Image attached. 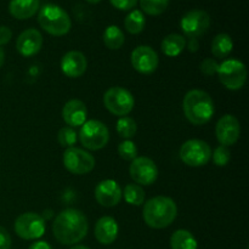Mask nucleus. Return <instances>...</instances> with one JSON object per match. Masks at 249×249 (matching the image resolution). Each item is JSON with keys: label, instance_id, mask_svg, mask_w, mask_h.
Returning a JSON list of instances; mask_svg holds the SVG:
<instances>
[{"label": "nucleus", "instance_id": "nucleus-1", "mask_svg": "<svg viewBox=\"0 0 249 249\" xmlns=\"http://www.w3.org/2000/svg\"><path fill=\"white\" fill-rule=\"evenodd\" d=\"M89 223L84 213L74 208L61 212L53 224V237L65 246H73L87 236Z\"/></svg>", "mask_w": 249, "mask_h": 249}, {"label": "nucleus", "instance_id": "nucleus-2", "mask_svg": "<svg viewBox=\"0 0 249 249\" xmlns=\"http://www.w3.org/2000/svg\"><path fill=\"white\" fill-rule=\"evenodd\" d=\"M185 117L194 125H203L214 116V102L208 92L199 89L190 90L182 101Z\"/></svg>", "mask_w": 249, "mask_h": 249}, {"label": "nucleus", "instance_id": "nucleus-3", "mask_svg": "<svg viewBox=\"0 0 249 249\" xmlns=\"http://www.w3.org/2000/svg\"><path fill=\"white\" fill-rule=\"evenodd\" d=\"M142 215L146 225L160 230L168 228L175 220L178 207L170 197L157 196L143 204Z\"/></svg>", "mask_w": 249, "mask_h": 249}, {"label": "nucleus", "instance_id": "nucleus-4", "mask_svg": "<svg viewBox=\"0 0 249 249\" xmlns=\"http://www.w3.org/2000/svg\"><path fill=\"white\" fill-rule=\"evenodd\" d=\"M38 22L46 33L62 36L71 31L72 21L67 12L55 4H46L39 10Z\"/></svg>", "mask_w": 249, "mask_h": 249}, {"label": "nucleus", "instance_id": "nucleus-5", "mask_svg": "<svg viewBox=\"0 0 249 249\" xmlns=\"http://www.w3.org/2000/svg\"><path fill=\"white\" fill-rule=\"evenodd\" d=\"M219 80L229 90H240L247 82V67L241 61L230 58L224 61L218 68Z\"/></svg>", "mask_w": 249, "mask_h": 249}, {"label": "nucleus", "instance_id": "nucleus-6", "mask_svg": "<svg viewBox=\"0 0 249 249\" xmlns=\"http://www.w3.org/2000/svg\"><path fill=\"white\" fill-rule=\"evenodd\" d=\"M79 140L85 148L90 151H99L108 143V128L102 122L91 119L82 125L79 131Z\"/></svg>", "mask_w": 249, "mask_h": 249}, {"label": "nucleus", "instance_id": "nucleus-7", "mask_svg": "<svg viewBox=\"0 0 249 249\" xmlns=\"http://www.w3.org/2000/svg\"><path fill=\"white\" fill-rule=\"evenodd\" d=\"M104 105L114 116L124 117L133 111L135 100L129 90L121 87H113L105 94Z\"/></svg>", "mask_w": 249, "mask_h": 249}, {"label": "nucleus", "instance_id": "nucleus-8", "mask_svg": "<svg viewBox=\"0 0 249 249\" xmlns=\"http://www.w3.org/2000/svg\"><path fill=\"white\" fill-rule=\"evenodd\" d=\"M180 158L189 167H203L211 160L212 148L203 140H187L180 148Z\"/></svg>", "mask_w": 249, "mask_h": 249}, {"label": "nucleus", "instance_id": "nucleus-9", "mask_svg": "<svg viewBox=\"0 0 249 249\" xmlns=\"http://www.w3.org/2000/svg\"><path fill=\"white\" fill-rule=\"evenodd\" d=\"M15 232L22 240H38L45 233V219L36 213H23L15 221Z\"/></svg>", "mask_w": 249, "mask_h": 249}, {"label": "nucleus", "instance_id": "nucleus-10", "mask_svg": "<svg viewBox=\"0 0 249 249\" xmlns=\"http://www.w3.org/2000/svg\"><path fill=\"white\" fill-rule=\"evenodd\" d=\"M63 165L70 173L84 175L95 168V158L88 151L78 147H70L63 152Z\"/></svg>", "mask_w": 249, "mask_h": 249}, {"label": "nucleus", "instance_id": "nucleus-11", "mask_svg": "<svg viewBox=\"0 0 249 249\" xmlns=\"http://www.w3.org/2000/svg\"><path fill=\"white\" fill-rule=\"evenodd\" d=\"M211 26V17L204 10H191L182 16L180 27L187 38L202 36Z\"/></svg>", "mask_w": 249, "mask_h": 249}, {"label": "nucleus", "instance_id": "nucleus-12", "mask_svg": "<svg viewBox=\"0 0 249 249\" xmlns=\"http://www.w3.org/2000/svg\"><path fill=\"white\" fill-rule=\"evenodd\" d=\"M129 174L138 185L148 186L157 180L158 168L151 158L142 156V157H136L135 160H131Z\"/></svg>", "mask_w": 249, "mask_h": 249}, {"label": "nucleus", "instance_id": "nucleus-13", "mask_svg": "<svg viewBox=\"0 0 249 249\" xmlns=\"http://www.w3.org/2000/svg\"><path fill=\"white\" fill-rule=\"evenodd\" d=\"M134 70L141 74H151L155 72L160 63L157 53L151 46L140 45L135 48L130 56Z\"/></svg>", "mask_w": 249, "mask_h": 249}, {"label": "nucleus", "instance_id": "nucleus-14", "mask_svg": "<svg viewBox=\"0 0 249 249\" xmlns=\"http://www.w3.org/2000/svg\"><path fill=\"white\" fill-rule=\"evenodd\" d=\"M215 135L220 145L232 146L238 141L241 135V125L238 119L232 114H225L218 121Z\"/></svg>", "mask_w": 249, "mask_h": 249}, {"label": "nucleus", "instance_id": "nucleus-15", "mask_svg": "<svg viewBox=\"0 0 249 249\" xmlns=\"http://www.w3.org/2000/svg\"><path fill=\"white\" fill-rule=\"evenodd\" d=\"M123 192L118 182L114 180H102L95 187V198L97 203L106 208L116 207L122 201Z\"/></svg>", "mask_w": 249, "mask_h": 249}, {"label": "nucleus", "instance_id": "nucleus-16", "mask_svg": "<svg viewBox=\"0 0 249 249\" xmlns=\"http://www.w3.org/2000/svg\"><path fill=\"white\" fill-rule=\"evenodd\" d=\"M43 46V36L36 28H29L22 32L16 41V49L24 57H32L40 51Z\"/></svg>", "mask_w": 249, "mask_h": 249}, {"label": "nucleus", "instance_id": "nucleus-17", "mask_svg": "<svg viewBox=\"0 0 249 249\" xmlns=\"http://www.w3.org/2000/svg\"><path fill=\"white\" fill-rule=\"evenodd\" d=\"M87 67V57L80 51H68L61 60V71L68 78L82 77Z\"/></svg>", "mask_w": 249, "mask_h": 249}, {"label": "nucleus", "instance_id": "nucleus-18", "mask_svg": "<svg viewBox=\"0 0 249 249\" xmlns=\"http://www.w3.org/2000/svg\"><path fill=\"white\" fill-rule=\"evenodd\" d=\"M88 109L83 101L77 99L70 100L62 108V118L71 128L80 126L87 122Z\"/></svg>", "mask_w": 249, "mask_h": 249}, {"label": "nucleus", "instance_id": "nucleus-19", "mask_svg": "<svg viewBox=\"0 0 249 249\" xmlns=\"http://www.w3.org/2000/svg\"><path fill=\"white\" fill-rule=\"evenodd\" d=\"M118 224L112 216H102L95 224V237L101 245H112L118 237Z\"/></svg>", "mask_w": 249, "mask_h": 249}, {"label": "nucleus", "instance_id": "nucleus-20", "mask_svg": "<svg viewBox=\"0 0 249 249\" xmlns=\"http://www.w3.org/2000/svg\"><path fill=\"white\" fill-rule=\"evenodd\" d=\"M39 6V0H11L9 4V11L15 18L27 19L38 12Z\"/></svg>", "mask_w": 249, "mask_h": 249}, {"label": "nucleus", "instance_id": "nucleus-21", "mask_svg": "<svg viewBox=\"0 0 249 249\" xmlns=\"http://www.w3.org/2000/svg\"><path fill=\"white\" fill-rule=\"evenodd\" d=\"M163 53L169 57H177L186 48V39L184 36L177 33L168 34L160 44Z\"/></svg>", "mask_w": 249, "mask_h": 249}, {"label": "nucleus", "instance_id": "nucleus-22", "mask_svg": "<svg viewBox=\"0 0 249 249\" xmlns=\"http://www.w3.org/2000/svg\"><path fill=\"white\" fill-rule=\"evenodd\" d=\"M170 248L172 249H197L198 245L190 231L180 229L177 230L170 237Z\"/></svg>", "mask_w": 249, "mask_h": 249}, {"label": "nucleus", "instance_id": "nucleus-23", "mask_svg": "<svg viewBox=\"0 0 249 249\" xmlns=\"http://www.w3.org/2000/svg\"><path fill=\"white\" fill-rule=\"evenodd\" d=\"M233 49V41L226 33H220L214 36L212 41V53L218 58H225Z\"/></svg>", "mask_w": 249, "mask_h": 249}, {"label": "nucleus", "instance_id": "nucleus-24", "mask_svg": "<svg viewBox=\"0 0 249 249\" xmlns=\"http://www.w3.org/2000/svg\"><path fill=\"white\" fill-rule=\"evenodd\" d=\"M102 39H104V44L106 45V48H108L109 50H118L125 41L123 31L118 26L107 27L104 32Z\"/></svg>", "mask_w": 249, "mask_h": 249}, {"label": "nucleus", "instance_id": "nucleus-25", "mask_svg": "<svg viewBox=\"0 0 249 249\" xmlns=\"http://www.w3.org/2000/svg\"><path fill=\"white\" fill-rule=\"evenodd\" d=\"M146 18L140 10H133L124 19V27L130 34H139L143 31Z\"/></svg>", "mask_w": 249, "mask_h": 249}, {"label": "nucleus", "instance_id": "nucleus-26", "mask_svg": "<svg viewBox=\"0 0 249 249\" xmlns=\"http://www.w3.org/2000/svg\"><path fill=\"white\" fill-rule=\"evenodd\" d=\"M124 199L130 206H142L145 202V191L142 186L138 184H128L123 191Z\"/></svg>", "mask_w": 249, "mask_h": 249}, {"label": "nucleus", "instance_id": "nucleus-27", "mask_svg": "<svg viewBox=\"0 0 249 249\" xmlns=\"http://www.w3.org/2000/svg\"><path fill=\"white\" fill-rule=\"evenodd\" d=\"M116 128L119 136L126 139V140H130L131 138L135 136L136 131H138V124H136V122L131 117L124 116L119 117Z\"/></svg>", "mask_w": 249, "mask_h": 249}, {"label": "nucleus", "instance_id": "nucleus-28", "mask_svg": "<svg viewBox=\"0 0 249 249\" xmlns=\"http://www.w3.org/2000/svg\"><path fill=\"white\" fill-rule=\"evenodd\" d=\"M169 0H140V6L145 14L158 16L167 10Z\"/></svg>", "mask_w": 249, "mask_h": 249}, {"label": "nucleus", "instance_id": "nucleus-29", "mask_svg": "<svg viewBox=\"0 0 249 249\" xmlns=\"http://www.w3.org/2000/svg\"><path fill=\"white\" fill-rule=\"evenodd\" d=\"M78 135L75 130L71 126H63L58 130L57 133V140L62 147H74L75 142H77Z\"/></svg>", "mask_w": 249, "mask_h": 249}, {"label": "nucleus", "instance_id": "nucleus-30", "mask_svg": "<svg viewBox=\"0 0 249 249\" xmlns=\"http://www.w3.org/2000/svg\"><path fill=\"white\" fill-rule=\"evenodd\" d=\"M118 153L124 160H134L138 157V147L131 140H125L118 145Z\"/></svg>", "mask_w": 249, "mask_h": 249}, {"label": "nucleus", "instance_id": "nucleus-31", "mask_svg": "<svg viewBox=\"0 0 249 249\" xmlns=\"http://www.w3.org/2000/svg\"><path fill=\"white\" fill-rule=\"evenodd\" d=\"M212 157H213L215 165H218V167H225L231 158L230 151L228 150L226 146L220 145L219 147L215 148V151H214L213 153H212Z\"/></svg>", "mask_w": 249, "mask_h": 249}, {"label": "nucleus", "instance_id": "nucleus-32", "mask_svg": "<svg viewBox=\"0 0 249 249\" xmlns=\"http://www.w3.org/2000/svg\"><path fill=\"white\" fill-rule=\"evenodd\" d=\"M199 68H201V72L203 73L204 75H208L209 77V75L216 74L219 68V63L216 62L215 60H213V58H206V60H203V62L201 63Z\"/></svg>", "mask_w": 249, "mask_h": 249}, {"label": "nucleus", "instance_id": "nucleus-33", "mask_svg": "<svg viewBox=\"0 0 249 249\" xmlns=\"http://www.w3.org/2000/svg\"><path fill=\"white\" fill-rule=\"evenodd\" d=\"M109 2L116 9L122 10V11H128V10H131L133 7L136 6L138 0H109Z\"/></svg>", "mask_w": 249, "mask_h": 249}, {"label": "nucleus", "instance_id": "nucleus-34", "mask_svg": "<svg viewBox=\"0 0 249 249\" xmlns=\"http://www.w3.org/2000/svg\"><path fill=\"white\" fill-rule=\"evenodd\" d=\"M11 247V236L7 230L0 226V249H10Z\"/></svg>", "mask_w": 249, "mask_h": 249}, {"label": "nucleus", "instance_id": "nucleus-35", "mask_svg": "<svg viewBox=\"0 0 249 249\" xmlns=\"http://www.w3.org/2000/svg\"><path fill=\"white\" fill-rule=\"evenodd\" d=\"M12 38V32L9 27L0 26V48L2 45H6Z\"/></svg>", "mask_w": 249, "mask_h": 249}, {"label": "nucleus", "instance_id": "nucleus-36", "mask_svg": "<svg viewBox=\"0 0 249 249\" xmlns=\"http://www.w3.org/2000/svg\"><path fill=\"white\" fill-rule=\"evenodd\" d=\"M29 249H53V247L45 241H36L29 246Z\"/></svg>", "mask_w": 249, "mask_h": 249}, {"label": "nucleus", "instance_id": "nucleus-37", "mask_svg": "<svg viewBox=\"0 0 249 249\" xmlns=\"http://www.w3.org/2000/svg\"><path fill=\"white\" fill-rule=\"evenodd\" d=\"M186 46L187 49H189V51H191V53H196L197 50H198V40L195 38H191L189 41H186Z\"/></svg>", "mask_w": 249, "mask_h": 249}, {"label": "nucleus", "instance_id": "nucleus-38", "mask_svg": "<svg viewBox=\"0 0 249 249\" xmlns=\"http://www.w3.org/2000/svg\"><path fill=\"white\" fill-rule=\"evenodd\" d=\"M4 61H5V53H4V50H2V49L0 48V67H1V66L4 65Z\"/></svg>", "mask_w": 249, "mask_h": 249}, {"label": "nucleus", "instance_id": "nucleus-39", "mask_svg": "<svg viewBox=\"0 0 249 249\" xmlns=\"http://www.w3.org/2000/svg\"><path fill=\"white\" fill-rule=\"evenodd\" d=\"M71 249H90V248L87 247V246H74V247H72Z\"/></svg>", "mask_w": 249, "mask_h": 249}, {"label": "nucleus", "instance_id": "nucleus-40", "mask_svg": "<svg viewBox=\"0 0 249 249\" xmlns=\"http://www.w3.org/2000/svg\"><path fill=\"white\" fill-rule=\"evenodd\" d=\"M87 1L89 2V4H99L101 0H87Z\"/></svg>", "mask_w": 249, "mask_h": 249}]
</instances>
